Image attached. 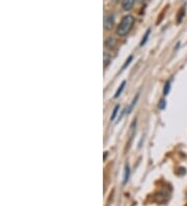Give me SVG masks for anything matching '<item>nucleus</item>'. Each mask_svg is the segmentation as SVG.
Masks as SVG:
<instances>
[{"mask_svg":"<svg viewBox=\"0 0 187 206\" xmlns=\"http://www.w3.org/2000/svg\"><path fill=\"white\" fill-rule=\"evenodd\" d=\"M130 177V167L128 164H125V172H124V180H123V184H126L129 180Z\"/></svg>","mask_w":187,"mask_h":206,"instance_id":"nucleus-4","label":"nucleus"},{"mask_svg":"<svg viewBox=\"0 0 187 206\" xmlns=\"http://www.w3.org/2000/svg\"><path fill=\"white\" fill-rule=\"evenodd\" d=\"M134 17L132 15H127L125 17H123L121 23L119 24V27L116 29V33H118L120 37H125L128 33L130 32V30L132 29L133 25H134Z\"/></svg>","mask_w":187,"mask_h":206,"instance_id":"nucleus-1","label":"nucleus"},{"mask_svg":"<svg viewBox=\"0 0 187 206\" xmlns=\"http://www.w3.org/2000/svg\"><path fill=\"white\" fill-rule=\"evenodd\" d=\"M119 110H120V105H115V108H113V110H112V115H111V118H110L111 121H113L115 119L116 115H118V113H119Z\"/></svg>","mask_w":187,"mask_h":206,"instance_id":"nucleus-11","label":"nucleus"},{"mask_svg":"<svg viewBox=\"0 0 187 206\" xmlns=\"http://www.w3.org/2000/svg\"><path fill=\"white\" fill-rule=\"evenodd\" d=\"M125 86H126V81L124 80L122 83H121V86H119V89H116V92H115V98H118L119 96L122 94V92L124 91V89H125Z\"/></svg>","mask_w":187,"mask_h":206,"instance_id":"nucleus-6","label":"nucleus"},{"mask_svg":"<svg viewBox=\"0 0 187 206\" xmlns=\"http://www.w3.org/2000/svg\"><path fill=\"white\" fill-rule=\"evenodd\" d=\"M165 106H166V101L164 100V99H162V100L159 101V104H158L159 110H164V108H165Z\"/></svg>","mask_w":187,"mask_h":206,"instance_id":"nucleus-14","label":"nucleus"},{"mask_svg":"<svg viewBox=\"0 0 187 206\" xmlns=\"http://www.w3.org/2000/svg\"><path fill=\"white\" fill-rule=\"evenodd\" d=\"M105 45H106V47H108V48L115 47V39H112V38H109L108 40L105 42Z\"/></svg>","mask_w":187,"mask_h":206,"instance_id":"nucleus-9","label":"nucleus"},{"mask_svg":"<svg viewBox=\"0 0 187 206\" xmlns=\"http://www.w3.org/2000/svg\"><path fill=\"white\" fill-rule=\"evenodd\" d=\"M169 91H171V82L167 81L165 83V86H164V89H163V95L167 96L169 93Z\"/></svg>","mask_w":187,"mask_h":206,"instance_id":"nucleus-10","label":"nucleus"},{"mask_svg":"<svg viewBox=\"0 0 187 206\" xmlns=\"http://www.w3.org/2000/svg\"><path fill=\"white\" fill-rule=\"evenodd\" d=\"M138 98H139V95H137L134 97V98H133V100H132V102H131V104H130V106H129V108H128V110H127V113H130L131 111H132V110H133V107H134V105L135 104H136V102H137V100H138Z\"/></svg>","mask_w":187,"mask_h":206,"instance_id":"nucleus-7","label":"nucleus"},{"mask_svg":"<svg viewBox=\"0 0 187 206\" xmlns=\"http://www.w3.org/2000/svg\"><path fill=\"white\" fill-rule=\"evenodd\" d=\"M185 16V9L184 8H181L180 9V12H179V14H178V17H177V22H178V24H180L182 22V20H183V17Z\"/></svg>","mask_w":187,"mask_h":206,"instance_id":"nucleus-8","label":"nucleus"},{"mask_svg":"<svg viewBox=\"0 0 187 206\" xmlns=\"http://www.w3.org/2000/svg\"><path fill=\"white\" fill-rule=\"evenodd\" d=\"M113 24H115V17H113L112 14H109V15L106 16L105 19H104V27L107 30L111 29Z\"/></svg>","mask_w":187,"mask_h":206,"instance_id":"nucleus-2","label":"nucleus"},{"mask_svg":"<svg viewBox=\"0 0 187 206\" xmlns=\"http://www.w3.org/2000/svg\"><path fill=\"white\" fill-rule=\"evenodd\" d=\"M150 35H151V28H149L147 31H145V35H144V38H142V40L140 41V47H142L145 43L148 42V40H149V37H150Z\"/></svg>","mask_w":187,"mask_h":206,"instance_id":"nucleus-5","label":"nucleus"},{"mask_svg":"<svg viewBox=\"0 0 187 206\" xmlns=\"http://www.w3.org/2000/svg\"><path fill=\"white\" fill-rule=\"evenodd\" d=\"M132 59H133V56H132V55H130V56L128 57V59H127V60H126V62H125V64L123 65V67H122V70H125L126 68H127L128 66H129V65H130V62H132Z\"/></svg>","mask_w":187,"mask_h":206,"instance_id":"nucleus-13","label":"nucleus"},{"mask_svg":"<svg viewBox=\"0 0 187 206\" xmlns=\"http://www.w3.org/2000/svg\"><path fill=\"white\" fill-rule=\"evenodd\" d=\"M136 0H123L122 1V8L125 11H130L134 6V3Z\"/></svg>","mask_w":187,"mask_h":206,"instance_id":"nucleus-3","label":"nucleus"},{"mask_svg":"<svg viewBox=\"0 0 187 206\" xmlns=\"http://www.w3.org/2000/svg\"><path fill=\"white\" fill-rule=\"evenodd\" d=\"M135 128H136V120L133 121L132 124H131V131H130V139L132 140L133 135H134L135 133Z\"/></svg>","mask_w":187,"mask_h":206,"instance_id":"nucleus-12","label":"nucleus"}]
</instances>
